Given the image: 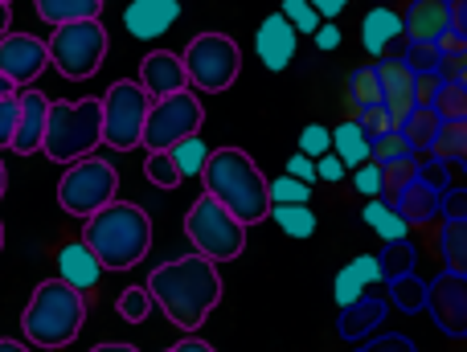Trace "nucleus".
Masks as SVG:
<instances>
[{
    "label": "nucleus",
    "instance_id": "f257e3e1",
    "mask_svg": "<svg viewBox=\"0 0 467 352\" xmlns=\"http://www.w3.org/2000/svg\"><path fill=\"white\" fill-rule=\"evenodd\" d=\"M148 291H152L156 307L177 324L181 332H197L210 312L222 299V274L218 263H210L205 254H181L172 263H161L148 274Z\"/></svg>",
    "mask_w": 467,
    "mask_h": 352
},
{
    "label": "nucleus",
    "instance_id": "f03ea898",
    "mask_svg": "<svg viewBox=\"0 0 467 352\" xmlns=\"http://www.w3.org/2000/svg\"><path fill=\"white\" fill-rule=\"evenodd\" d=\"M82 242L95 250L107 271H131L152 250V217L131 201H111L95 217H87Z\"/></svg>",
    "mask_w": 467,
    "mask_h": 352
},
{
    "label": "nucleus",
    "instance_id": "7ed1b4c3",
    "mask_svg": "<svg viewBox=\"0 0 467 352\" xmlns=\"http://www.w3.org/2000/svg\"><path fill=\"white\" fill-rule=\"evenodd\" d=\"M202 181L205 192L218 197L242 225H258L263 217H271V189H266L271 181L242 148H218L205 164Z\"/></svg>",
    "mask_w": 467,
    "mask_h": 352
},
{
    "label": "nucleus",
    "instance_id": "20e7f679",
    "mask_svg": "<svg viewBox=\"0 0 467 352\" xmlns=\"http://www.w3.org/2000/svg\"><path fill=\"white\" fill-rule=\"evenodd\" d=\"M82 324H87V299L78 287L62 279L37 283V291L29 295V307L21 312L25 340L37 348H66L70 340H78Z\"/></svg>",
    "mask_w": 467,
    "mask_h": 352
},
{
    "label": "nucleus",
    "instance_id": "39448f33",
    "mask_svg": "<svg viewBox=\"0 0 467 352\" xmlns=\"http://www.w3.org/2000/svg\"><path fill=\"white\" fill-rule=\"evenodd\" d=\"M103 144V98H78V103H49L46 144L41 152L54 164H78L95 156Z\"/></svg>",
    "mask_w": 467,
    "mask_h": 352
},
{
    "label": "nucleus",
    "instance_id": "423d86ee",
    "mask_svg": "<svg viewBox=\"0 0 467 352\" xmlns=\"http://www.w3.org/2000/svg\"><path fill=\"white\" fill-rule=\"evenodd\" d=\"M185 233L197 254H205L210 263H234L246 250V225L210 192H202L185 213Z\"/></svg>",
    "mask_w": 467,
    "mask_h": 352
},
{
    "label": "nucleus",
    "instance_id": "0eeeda50",
    "mask_svg": "<svg viewBox=\"0 0 467 352\" xmlns=\"http://www.w3.org/2000/svg\"><path fill=\"white\" fill-rule=\"evenodd\" d=\"M107 29L103 21H74V25H57L49 33V66L62 78L82 82L107 62Z\"/></svg>",
    "mask_w": 467,
    "mask_h": 352
},
{
    "label": "nucleus",
    "instance_id": "6e6552de",
    "mask_svg": "<svg viewBox=\"0 0 467 352\" xmlns=\"http://www.w3.org/2000/svg\"><path fill=\"white\" fill-rule=\"evenodd\" d=\"M148 111H152V95L140 82H115L103 95V144L115 152L144 148Z\"/></svg>",
    "mask_w": 467,
    "mask_h": 352
},
{
    "label": "nucleus",
    "instance_id": "1a4fd4ad",
    "mask_svg": "<svg viewBox=\"0 0 467 352\" xmlns=\"http://www.w3.org/2000/svg\"><path fill=\"white\" fill-rule=\"evenodd\" d=\"M115 189H119V172L107 160H99V156H87V160H78V164H66V176H62V184H57V205L87 222L99 209L111 205Z\"/></svg>",
    "mask_w": 467,
    "mask_h": 352
},
{
    "label": "nucleus",
    "instance_id": "9d476101",
    "mask_svg": "<svg viewBox=\"0 0 467 352\" xmlns=\"http://www.w3.org/2000/svg\"><path fill=\"white\" fill-rule=\"evenodd\" d=\"M181 57H185V70H189V87L205 90V95L230 90L242 70V49L234 46V37H226V33H197Z\"/></svg>",
    "mask_w": 467,
    "mask_h": 352
},
{
    "label": "nucleus",
    "instance_id": "9b49d317",
    "mask_svg": "<svg viewBox=\"0 0 467 352\" xmlns=\"http://www.w3.org/2000/svg\"><path fill=\"white\" fill-rule=\"evenodd\" d=\"M205 123V107L193 90H181L169 98H152V111H148V128H144V148L148 152H169L181 140L197 136Z\"/></svg>",
    "mask_w": 467,
    "mask_h": 352
},
{
    "label": "nucleus",
    "instance_id": "f8f14e48",
    "mask_svg": "<svg viewBox=\"0 0 467 352\" xmlns=\"http://www.w3.org/2000/svg\"><path fill=\"white\" fill-rule=\"evenodd\" d=\"M46 66H49V41L33 37V33L0 37V78L16 82V90H25L33 78H41Z\"/></svg>",
    "mask_w": 467,
    "mask_h": 352
},
{
    "label": "nucleus",
    "instance_id": "ddd939ff",
    "mask_svg": "<svg viewBox=\"0 0 467 352\" xmlns=\"http://www.w3.org/2000/svg\"><path fill=\"white\" fill-rule=\"evenodd\" d=\"M296 46H299V33L283 13H271L254 29V54L266 70H287L291 57H296Z\"/></svg>",
    "mask_w": 467,
    "mask_h": 352
},
{
    "label": "nucleus",
    "instance_id": "4468645a",
    "mask_svg": "<svg viewBox=\"0 0 467 352\" xmlns=\"http://www.w3.org/2000/svg\"><path fill=\"white\" fill-rule=\"evenodd\" d=\"M378 78H381V111H386L398 128V123L419 107V82H414V70L406 62H381Z\"/></svg>",
    "mask_w": 467,
    "mask_h": 352
},
{
    "label": "nucleus",
    "instance_id": "2eb2a0df",
    "mask_svg": "<svg viewBox=\"0 0 467 352\" xmlns=\"http://www.w3.org/2000/svg\"><path fill=\"white\" fill-rule=\"evenodd\" d=\"M140 87H144L152 98H169V95L189 90L185 57L169 54V49H152V54L140 62Z\"/></svg>",
    "mask_w": 467,
    "mask_h": 352
},
{
    "label": "nucleus",
    "instance_id": "dca6fc26",
    "mask_svg": "<svg viewBox=\"0 0 467 352\" xmlns=\"http://www.w3.org/2000/svg\"><path fill=\"white\" fill-rule=\"evenodd\" d=\"M181 21V0H131L123 8V29L140 41H156Z\"/></svg>",
    "mask_w": 467,
    "mask_h": 352
},
{
    "label": "nucleus",
    "instance_id": "f3484780",
    "mask_svg": "<svg viewBox=\"0 0 467 352\" xmlns=\"http://www.w3.org/2000/svg\"><path fill=\"white\" fill-rule=\"evenodd\" d=\"M46 123H49V98L41 95V90L25 87L21 90V123H16V136H13V152L16 156L41 152V144H46Z\"/></svg>",
    "mask_w": 467,
    "mask_h": 352
},
{
    "label": "nucleus",
    "instance_id": "a211bd4d",
    "mask_svg": "<svg viewBox=\"0 0 467 352\" xmlns=\"http://www.w3.org/2000/svg\"><path fill=\"white\" fill-rule=\"evenodd\" d=\"M103 271H107V266L99 263V254H95V250H90L82 238L57 250V279L70 283V287L90 291L99 279H103Z\"/></svg>",
    "mask_w": 467,
    "mask_h": 352
},
{
    "label": "nucleus",
    "instance_id": "6ab92c4d",
    "mask_svg": "<svg viewBox=\"0 0 467 352\" xmlns=\"http://www.w3.org/2000/svg\"><path fill=\"white\" fill-rule=\"evenodd\" d=\"M431 312H435V324H443L447 332L463 336L467 332V279H443L431 287Z\"/></svg>",
    "mask_w": 467,
    "mask_h": 352
},
{
    "label": "nucleus",
    "instance_id": "aec40b11",
    "mask_svg": "<svg viewBox=\"0 0 467 352\" xmlns=\"http://www.w3.org/2000/svg\"><path fill=\"white\" fill-rule=\"evenodd\" d=\"M447 29H451V0H414L406 8V33H410V41L439 46V37Z\"/></svg>",
    "mask_w": 467,
    "mask_h": 352
},
{
    "label": "nucleus",
    "instance_id": "412c9836",
    "mask_svg": "<svg viewBox=\"0 0 467 352\" xmlns=\"http://www.w3.org/2000/svg\"><path fill=\"white\" fill-rule=\"evenodd\" d=\"M378 279H386V271H381V258H373V254H357L348 266H340L332 295H337V304H340V307H353L357 299L365 295V287H369V283H378Z\"/></svg>",
    "mask_w": 467,
    "mask_h": 352
},
{
    "label": "nucleus",
    "instance_id": "4be33fe9",
    "mask_svg": "<svg viewBox=\"0 0 467 352\" xmlns=\"http://www.w3.org/2000/svg\"><path fill=\"white\" fill-rule=\"evenodd\" d=\"M406 33V21L394 13V8H369L361 21V46L369 49L373 57H381L389 49V41L402 37Z\"/></svg>",
    "mask_w": 467,
    "mask_h": 352
},
{
    "label": "nucleus",
    "instance_id": "5701e85b",
    "mask_svg": "<svg viewBox=\"0 0 467 352\" xmlns=\"http://www.w3.org/2000/svg\"><path fill=\"white\" fill-rule=\"evenodd\" d=\"M394 209H398V213H402L410 225L431 222V217H435V209H439V192H435V184L422 181V172H419L410 184H402V189H398Z\"/></svg>",
    "mask_w": 467,
    "mask_h": 352
},
{
    "label": "nucleus",
    "instance_id": "b1692460",
    "mask_svg": "<svg viewBox=\"0 0 467 352\" xmlns=\"http://www.w3.org/2000/svg\"><path fill=\"white\" fill-rule=\"evenodd\" d=\"M332 152L345 160V169H361V164H369V156H373V140L361 123L348 119L332 131Z\"/></svg>",
    "mask_w": 467,
    "mask_h": 352
},
{
    "label": "nucleus",
    "instance_id": "393cba45",
    "mask_svg": "<svg viewBox=\"0 0 467 352\" xmlns=\"http://www.w3.org/2000/svg\"><path fill=\"white\" fill-rule=\"evenodd\" d=\"M37 16L46 25H74V21H99L103 13V0H33Z\"/></svg>",
    "mask_w": 467,
    "mask_h": 352
},
{
    "label": "nucleus",
    "instance_id": "a878e982",
    "mask_svg": "<svg viewBox=\"0 0 467 352\" xmlns=\"http://www.w3.org/2000/svg\"><path fill=\"white\" fill-rule=\"evenodd\" d=\"M361 217H365V225H373V233H378L381 242H402L406 230H410V222H406L394 205H386V201H378V197L361 209Z\"/></svg>",
    "mask_w": 467,
    "mask_h": 352
},
{
    "label": "nucleus",
    "instance_id": "bb28decb",
    "mask_svg": "<svg viewBox=\"0 0 467 352\" xmlns=\"http://www.w3.org/2000/svg\"><path fill=\"white\" fill-rule=\"evenodd\" d=\"M340 312H345V316H340V332L357 340V336H365V332H369L381 316H386V304H381V299H365L361 295L353 307H340Z\"/></svg>",
    "mask_w": 467,
    "mask_h": 352
},
{
    "label": "nucleus",
    "instance_id": "cd10ccee",
    "mask_svg": "<svg viewBox=\"0 0 467 352\" xmlns=\"http://www.w3.org/2000/svg\"><path fill=\"white\" fill-rule=\"evenodd\" d=\"M431 111L439 115V123H467V90L460 82H439L435 98H431Z\"/></svg>",
    "mask_w": 467,
    "mask_h": 352
},
{
    "label": "nucleus",
    "instance_id": "c85d7f7f",
    "mask_svg": "<svg viewBox=\"0 0 467 352\" xmlns=\"http://www.w3.org/2000/svg\"><path fill=\"white\" fill-rule=\"evenodd\" d=\"M271 217L287 238H312L316 233V213L307 205H271Z\"/></svg>",
    "mask_w": 467,
    "mask_h": 352
},
{
    "label": "nucleus",
    "instance_id": "c756f323",
    "mask_svg": "<svg viewBox=\"0 0 467 352\" xmlns=\"http://www.w3.org/2000/svg\"><path fill=\"white\" fill-rule=\"evenodd\" d=\"M169 156H172V160H177L181 176H202L213 152H210V144H205L202 136H189V140H181L177 148H169Z\"/></svg>",
    "mask_w": 467,
    "mask_h": 352
},
{
    "label": "nucleus",
    "instance_id": "7c9ffc66",
    "mask_svg": "<svg viewBox=\"0 0 467 352\" xmlns=\"http://www.w3.org/2000/svg\"><path fill=\"white\" fill-rule=\"evenodd\" d=\"M348 98L357 103V111H365V107H381V78H378V66H361V70L348 74Z\"/></svg>",
    "mask_w": 467,
    "mask_h": 352
},
{
    "label": "nucleus",
    "instance_id": "2f4dec72",
    "mask_svg": "<svg viewBox=\"0 0 467 352\" xmlns=\"http://www.w3.org/2000/svg\"><path fill=\"white\" fill-rule=\"evenodd\" d=\"M439 128H443V123H439V115L431 111V107H414V111L406 115L402 123H398V131H402L410 144H435Z\"/></svg>",
    "mask_w": 467,
    "mask_h": 352
},
{
    "label": "nucleus",
    "instance_id": "473e14b6",
    "mask_svg": "<svg viewBox=\"0 0 467 352\" xmlns=\"http://www.w3.org/2000/svg\"><path fill=\"white\" fill-rule=\"evenodd\" d=\"M152 307H156V299L148 287H128L119 299H115V312H119L128 324H144L148 316H152Z\"/></svg>",
    "mask_w": 467,
    "mask_h": 352
},
{
    "label": "nucleus",
    "instance_id": "72a5a7b5",
    "mask_svg": "<svg viewBox=\"0 0 467 352\" xmlns=\"http://www.w3.org/2000/svg\"><path fill=\"white\" fill-rule=\"evenodd\" d=\"M410 140L402 136V131H381V136H373V160L378 164H398V160H410Z\"/></svg>",
    "mask_w": 467,
    "mask_h": 352
},
{
    "label": "nucleus",
    "instance_id": "f704fd0d",
    "mask_svg": "<svg viewBox=\"0 0 467 352\" xmlns=\"http://www.w3.org/2000/svg\"><path fill=\"white\" fill-rule=\"evenodd\" d=\"M266 189H271V205H312V184L296 176H275Z\"/></svg>",
    "mask_w": 467,
    "mask_h": 352
},
{
    "label": "nucleus",
    "instance_id": "c9c22d12",
    "mask_svg": "<svg viewBox=\"0 0 467 352\" xmlns=\"http://www.w3.org/2000/svg\"><path fill=\"white\" fill-rule=\"evenodd\" d=\"M144 176L156 184V189H177V184L185 181V176H181V169H177V160H172L169 152H148Z\"/></svg>",
    "mask_w": 467,
    "mask_h": 352
},
{
    "label": "nucleus",
    "instance_id": "e433bc0d",
    "mask_svg": "<svg viewBox=\"0 0 467 352\" xmlns=\"http://www.w3.org/2000/svg\"><path fill=\"white\" fill-rule=\"evenodd\" d=\"M279 13L296 25V33H307V37H316V29L324 25V16L312 8V0H283Z\"/></svg>",
    "mask_w": 467,
    "mask_h": 352
},
{
    "label": "nucleus",
    "instance_id": "4c0bfd02",
    "mask_svg": "<svg viewBox=\"0 0 467 352\" xmlns=\"http://www.w3.org/2000/svg\"><path fill=\"white\" fill-rule=\"evenodd\" d=\"M21 123V90L16 95H0V148L13 152V136Z\"/></svg>",
    "mask_w": 467,
    "mask_h": 352
},
{
    "label": "nucleus",
    "instance_id": "58836bf2",
    "mask_svg": "<svg viewBox=\"0 0 467 352\" xmlns=\"http://www.w3.org/2000/svg\"><path fill=\"white\" fill-rule=\"evenodd\" d=\"M406 66H410L414 74H439V66H443V49L431 46V41H414L410 54H406Z\"/></svg>",
    "mask_w": 467,
    "mask_h": 352
},
{
    "label": "nucleus",
    "instance_id": "ea45409f",
    "mask_svg": "<svg viewBox=\"0 0 467 352\" xmlns=\"http://www.w3.org/2000/svg\"><path fill=\"white\" fill-rule=\"evenodd\" d=\"M299 152L312 156V160L328 156V152H332V131L324 128V123H307V128L299 131Z\"/></svg>",
    "mask_w": 467,
    "mask_h": 352
},
{
    "label": "nucleus",
    "instance_id": "a19ab883",
    "mask_svg": "<svg viewBox=\"0 0 467 352\" xmlns=\"http://www.w3.org/2000/svg\"><path fill=\"white\" fill-rule=\"evenodd\" d=\"M410 263H414V250L406 242H389V258H381V271H386V279H402L410 271Z\"/></svg>",
    "mask_w": 467,
    "mask_h": 352
},
{
    "label": "nucleus",
    "instance_id": "79ce46f5",
    "mask_svg": "<svg viewBox=\"0 0 467 352\" xmlns=\"http://www.w3.org/2000/svg\"><path fill=\"white\" fill-rule=\"evenodd\" d=\"M353 184H357V192H365V197H378L381 189H386V172H381V164L373 160V164H361V169L353 172Z\"/></svg>",
    "mask_w": 467,
    "mask_h": 352
},
{
    "label": "nucleus",
    "instance_id": "37998d69",
    "mask_svg": "<svg viewBox=\"0 0 467 352\" xmlns=\"http://www.w3.org/2000/svg\"><path fill=\"white\" fill-rule=\"evenodd\" d=\"M422 295H427V291H422L419 283L410 279V274H406V279H394V299L402 304V312H419V307H422Z\"/></svg>",
    "mask_w": 467,
    "mask_h": 352
},
{
    "label": "nucleus",
    "instance_id": "c03bdc74",
    "mask_svg": "<svg viewBox=\"0 0 467 352\" xmlns=\"http://www.w3.org/2000/svg\"><path fill=\"white\" fill-rule=\"evenodd\" d=\"M287 176H296V181H304V184L320 181V172H316V160H312V156H304V152H296L287 160Z\"/></svg>",
    "mask_w": 467,
    "mask_h": 352
},
{
    "label": "nucleus",
    "instance_id": "a18cd8bd",
    "mask_svg": "<svg viewBox=\"0 0 467 352\" xmlns=\"http://www.w3.org/2000/svg\"><path fill=\"white\" fill-rule=\"evenodd\" d=\"M316 172H320V181L337 184V181H340V176H345L348 169H345V160H340L337 152H328V156H320V160H316Z\"/></svg>",
    "mask_w": 467,
    "mask_h": 352
},
{
    "label": "nucleus",
    "instance_id": "49530a36",
    "mask_svg": "<svg viewBox=\"0 0 467 352\" xmlns=\"http://www.w3.org/2000/svg\"><path fill=\"white\" fill-rule=\"evenodd\" d=\"M316 46H320L324 54H332V49H340V25H337V21H324L320 29H316Z\"/></svg>",
    "mask_w": 467,
    "mask_h": 352
},
{
    "label": "nucleus",
    "instance_id": "de8ad7c7",
    "mask_svg": "<svg viewBox=\"0 0 467 352\" xmlns=\"http://www.w3.org/2000/svg\"><path fill=\"white\" fill-rule=\"evenodd\" d=\"M460 41H467V0H451V29Z\"/></svg>",
    "mask_w": 467,
    "mask_h": 352
},
{
    "label": "nucleus",
    "instance_id": "09e8293b",
    "mask_svg": "<svg viewBox=\"0 0 467 352\" xmlns=\"http://www.w3.org/2000/svg\"><path fill=\"white\" fill-rule=\"evenodd\" d=\"M345 5H348V0H312V8L324 16V21H337V16L345 13Z\"/></svg>",
    "mask_w": 467,
    "mask_h": 352
},
{
    "label": "nucleus",
    "instance_id": "8fccbe9b",
    "mask_svg": "<svg viewBox=\"0 0 467 352\" xmlns=\"http://www.w3.org/2000/svg\"><path fill=\"white\" fill-rule=\"evenodd\" d=\"M172 352H218V348H210L205 340H193V332H189V340H177Z\"/></svg>",
    "mask_w": 467,
    "mask_h": 352
},
{
    "label": "nucleus",
    "instance_id": "3c124183",
    "mask_svg": "<svg viewBox=\"0 0 467 352\" xmlns=\"http://www.w3.org/2000/svg\"><path fill=\"white\" fill-rule=\"evenodd\" d=\"M451 217H467V192H451V209H447Z\"/></svg>",
    "mask_w": 467,
    "mask_h": 352
},
{
    "label": "nucleus",
    "instance_id": "603ef678",
    "mask_svg": "<svg viewBox=\"0 0 467 352\" xmlns=\"http://www.w3.org/2000/svg\"><path fill=\"white\" fill-rule=\"evenodd\" d=\"M8 25H13V13H8V5L0 0V37H8Z\"/></svg>",
    "mask_w": 467,
    "mask_h": 352
},
{
    "label": "nucleus",
    "instance_id": "864d4df0",
    "mask_svg": "<svg viewBox=\"0 0 467 352\" xmlns=\"http://www.w3.org/2000/svg\"><path fill=\"white\" fill-rule=\"evenodd\" d=\"M90 352H140V348H131V345H95Z\"/></svg>",
    "mask_w": 467,
    "mask_h": 352
},
{
    "label": "nucleus",
    "instance_id": "5fc2aeb1",
    "mask_svg": "<svg viewBox=\"0 0 467 352\" xmlns=\"http://www.w3.org/2000/svg\"><path fill=\"white\" fill-rule=\"evenodd\" d=\"M0 352H29L21 340H0Z\"/></svg>",
    "mask_w": 467,
    "mask_h": 352
},
{
    "label": "nucleus",
    "instance_id": "6e6d98bb",
    "mask_svg": "<svg viewBox=\"0 0 467 352\" xmlns=\"http://www.w3.org/2000/svg\"><path fill=\"white\" fill-rule=\"evenodd\" d=\"M8 192V169H5V160H0V197Z\"/></svg>",
    "mask_w": 467,
    "mask_h": 352
},
{
    "label": "nucleus",
    "instance_id": "4d7b16f0",
    "mask_svg": "<svg viewBox=\"0 0 467 352\" xmlns=\"http://www.w3.org/2000/svg\"><path fill=\"white\" fill-rule=\"evenodd\" d=\"M0 95H16V82H8V78H0Z\"/></svg>",
    "mask_w": 467,
    "mask_h": 352
},
{
    "label": "nucleus",
    "instance_id": "13d9d810",
    "mask_svg": "<svg viewBox=\"0 0 467 352\" xmlns=\"http://www.w3.org/2000/svg\"><path fill=\"white\" fill-rule=\"evenodd\" d=\"M0 250H5V222H0Z\"/></svg>",
    "mask_w": 467,
    "mask_h": 352
},
{
    "label": "nucleus",
    "instance_id": "bf43d9fd",
    "mask_svg": "<svg viewBox=\"0 0 467 352\" xmlns=\"http://www.w3.org/2000/svg\"><path fill=\"white\" fill-rule=\"evenodd\" d=\"M5 5H13V0H5Z\"/></svg>",
    "mask_w": 467,
    "mask_h": 352
},
{
    "label": "nucleus",
    "instance_id": "052dcab7",
    "mask_svg": "<svg viewBox=\"0 0 467 352\" xmlns=\"http://www.w3.org/2000/svg\"><path fill=\"white\" fill-rule=\"evenodd\" d=\"M169 352H172V348H169Z\"/></svg>",
    "mask_w": 467,
    "mask_h": 352
}]
</instances>
